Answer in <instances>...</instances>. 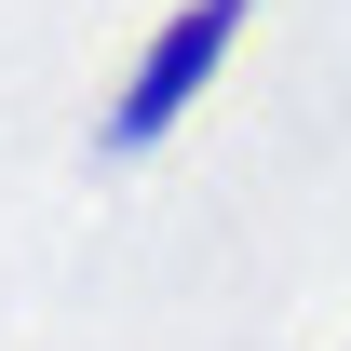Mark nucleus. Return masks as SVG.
Returning <instances> with one entry per match:
<instances>
[{
	"label": "nucleus",
	"instance_id": "1",
	"mask_svg": "<svg viewBox=\"0 0 351 351\" xmlns=\"http://www.w3.org/2000/svg\"><path fill=\"white\" fill-rule=\"evenodd\" d=\"M243 14H257V0H176L162 27H149V54L122 68V95H108V149H162V135L217 95V68L243 54Z\"/></svg>",
	"mask_w": 351,
	"mask_h": 351
}]
</instances>
